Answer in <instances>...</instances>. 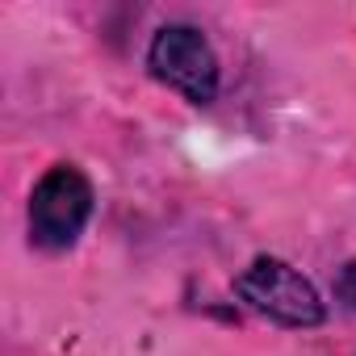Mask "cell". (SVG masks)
I'll return each mask as SVG.
<instances>
[{"instance_id":"3957f363","label":"cell","mask_w":356,"mask_h":356,"mask_svg":"<svg viewBox=\"0 0 356 356\" xmlns=\"http://www.w3.org/2000/svg\"><path fill=\"white\" fill-rule=\"evenodd\" d=\"M147 72L172 92H181L189 105H210L222 84V67L210 38L189 22H168L155 30L147 47Z\"/></svg>"},{"instance_id":"277c9868","label":"cell","mask_w":356,"mask_h":356,"mask_svg":"<svg viewBox=\"0 0 356 356\" xmlns=\"http://www.w3.org/2000/svg\"><path fill=\"white\" fill-rule=\"evenodd\" d=\"M335 302H343L356 314V260L339 264V273H335Z\"/></svg>"},{"instance_id":"6da1fadb","label":"cell","mask_w":356,"mask_h":356,"mask_svg":"<svg viewBox=\"0 0 356 356\" xmlns=\"http://www.w3.org/2000/svg\"><path fill=\"white\" fill-rule=\"evenodd\" d=\"M235 293L248 310L264 314L277 327H293V331H310L327 323V302L318 298V289L285 260L277 256H256L239 277H235Z\"/></svg>"},{"instance_id":"7a4b0ae2","label":"cell","mask_w":356,"mask_h":356,"mask_svg":"<svg viewBox=\"0 0 356 356\" xmlns=\"http://www.w3.org/2000/svg\"><path fill=\"white\" fill-rule=\"evenodd\" d=\"M92 206H97V193H92V181L76 168V163H55L42 172V181L34 185L30 193V243L42 248V252H67L88 218H92Z\"/></svg>"}]
</instances>
